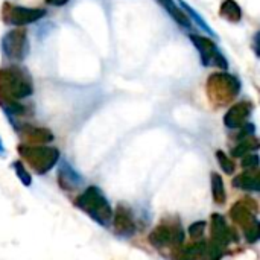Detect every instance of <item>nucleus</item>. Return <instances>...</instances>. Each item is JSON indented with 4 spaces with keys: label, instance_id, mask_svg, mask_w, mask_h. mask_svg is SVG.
Returning <instances> with one entry per match:
<instances>
[{
    "label": "nucleus",
    "instance_id": "nucleus-1",
    "mask_svg": "<svg viewBox=\"0 0 260 260\" xmlns=\"http://www.w3.org/2000/svg\"><path fill=\"white\" fill-rule=\"evenodd\" d=\"M241 90L239 79L227 72L212 73L207 79V94L216 105H224L233 101Z\"/></svg>",
    "mask_w": 260,
    "mask_h": 260
},
{
    "label": "nucleus",
    "instance_id": "nucleus-2",
    "mask_svg": "<svg viewBox=\"0 0 260 260\" xmlns=\"http://www.w3.org/2000/svg\"><path fill=\"white\" fill-rule=\"evenodd\" d=\"M32 93L30 78L17 67L0 69V96L21 99Z\"/></svg>",
    "mask_w": 260,
    "mask_h": 260
},
{
    "label": "nucleus",
    "instance_id": "nucleus-3",
    "mask_svg": "<svg viewBox=\"0 0 260 260\" xmlns=\"http://www.w3.org/2000/svg\"><path fill=\"white\" fill-rule=\"evenodd\" d=\"M76 206L81 207L84 212H87L93 219H96L101 225L111 218V207L107 203L104 193L98 189V187H90L85 190V193H82L78 201Z\"/></svg>",
    "mask_w": 260,
    "mask_h": 260
},
{
    "label": "nucleus",
    "instance_id": "nucleus-4",
    "mask_svg": "<svg viewBox=\"0 0 260 260\" xmlns=\"http://www.w3.org/2000/svg\"><path fill=\"white\" fill-rule=\"evenodd\" d=\"M190 40L195 44L197 50L200 52L201 61H203V64L206 67H212L213 66V67H219L222 70L229 69V62H227L225 56L219 52V49H218L215 41H212L207 37L195 35V34L190 35Z\"/></svg>",
    "mask_w": 260,
    "mask_h": 260
},
{
    "label": "nucleus",
    "instance_id": "nucleus-5",
    "mask_svg": "<svg viewBox=\"0 0 260 260\" xmlns=\"http://www.w3.org/2000/svg\"><path fill=\"white\" fill-rule=\"evenodd\" d=\"M2 49L9 59L23 61L29 52L27 32L23 27H17L9 30L2 40Z\"/></svg>",
    "mask_w": 260,
    "mask_h": 260
},
{
    "label": "nucleus",
    "instance_id": "nucleus-6",
    "mask_svg": "<svg viewBox=\"0 0 260 260\" xmlns=\"http://www.w3.org/2000/svg\"><path fill=\"white\" fill-rule=\"evenodd\" d=\"M46 15L44 9L40 8H23V6H14L11 3L3 5L2 11V18L8 24H17V26H24L29 23H35L40 18Z\"/></svg>",
    "mask_w": 260,
    "mask_h": 260
},
{
    "label": "nucleus",
    "instance_id": "nucleus-7",
    "mask_svg": "<svg viewBox=\"0 0 260 260\" xmlns=\"http://www.w3.org/2000/svg\"><path fill=\"white\" fill-rule=\"evenodd\" d=\"M20 152L24 157H30L34 161V166L37 168V165L41 161V166L38 168V172H47L58 160L59 154L56 149L52 148H26V146H20Z\"/></svg>",
    "mask_w": 260,
    "mask_h": 260
},
{
    "label": "nucleus",
    "instance_id": "nucleus-8",
    "mask_svg": "<svg viewBox=\"0 0 260 260\" xmlns=\"http://www.w3.org/2000/svg\"><path fill=\"white\" fill-rule=\"evenodd\" d=\"M250 113H251V104L247 101L239 102L229 110V113L224 117V122L229 128H239L241 125L245 123Z\"/></svg>",
    "mask_w": 260,
    "mask_h": 260
},
{
    "label": "nucleus",
    "instance_id": "nucleus-9",
    "mask_svg": "<svg viewBox=\"0 0 260 260\" xmlns=\"http://www.w3.org/2000/svg\"><path fill=\"white\" fill-rule=\"evenodd\" d=\"M219 15L230 21V23H239L242 18V9L238 2L235 0H224L219 8Z\"/></svg>",
    "mask_w": 260,
    "mask_h": 260
},
{
    "label": "nucleus",
    "instance_id": "nucleus-10",
    "mask_svg": "<svg viewBox=\"0 0 260 260\" xmlns=\"http://www.w3.org/2000/svg\"><path fill=\"white\" fill-rule=\"evenodd\" d=\"M157 2L169 12V15H171L178 24H181V26H184V27H189V26H190V20H189L187 14H184V11H181V9L175 5L174 0H157Z\"/></svg>",
    "mask_w": 260,
    "mask_h": 260
},
{
    "label": "nucleus",
    "instance_id": "nucleus-11",
    "mask_svg": "<svg viewBox=\"0 0 260 260\" xmlns=\"http://www.w3.org/2000/svg\"><path fill=\"white\" fill-rule=\"evenodd\" d=\"M172 239L175 241V236H174L172 232H171L168 227H165V225H160L158 229H155L154 233L149 236V242H151L152 245H155L157 248H160V247H163V245H168Z\"/></svg>",
    "mask_w": 260,
    "mask_h": 260
},
{
    "label": "nucleus",
    "instance_id": "nucleus-12",
    "mask_svg": "<svg viewBox=\"0 0 260 260\" xmlns=\"http://www.w3.org/2000/svg\"><path fill=\"white\" fill-rule=\"evenodd\" d=\"M114 225H116V229H117L119 233L126 235V236L133 235L134 230H136V229H134V224H133V221H131V218H129L126 213H123L122 209H119L117 213H116Z\"/></svg>",
    "mask_w": 260,
    "mask_h": 260
},
{
    "label": "nucleus",
    "instance_id": "nucleus-13",
    "mask_svg": "<svg viewBox=\"0 0 260 260\" xmlns=\"http://www.w3.org/2000/svg\"><path fill=\"white\" fill-rule=\"evenodd\" d=\"M212 192H213V198L218 204H222L225 201L224 181L218 174H212Z\"/></svg>",
    "mask_w": 260,
    "mask_h": 260
},
{
    "label": "nucleus",
    "instance_id": "nucleus-14",
    "mask_svg": "<svg viewBox=\"0 0 260 260\" xmlns=\"http://www.w3.org/2000/svg\"><path fill=\"white\" fill-rule=\"evenodd\" d=\"M233 184L239 189H253V190H259L260 183L257 175H241L238 177Z\"/></svg>",
    "mask_w": 260,
    "mask_h": 260
},
{
    "label": "nucleus",
    "instance_id": "nucleus-15",
    "mask_svg": "<svg viewBox=\"0 0 260 260\" xmlns=\"http://www.w3.org/2000/svg\"><path fill=\"white\" fill-rule=\"evenodd\" d=\"M178 3H180V6H181L184 11H186L184 14H190V15L193 17V20H195V21H197V23H198V24H200V26H201V27H203L206 32H209V34H212V35H215V32H213V30L209 27V24L204 21V18H203V17H200V15L195 12V9H193L190 5H187V3H186V2H183V0H178Z\"/></svg>",
    "mask_w": 260,
    "mask_h": 260
},
{
    "label": "nucleus",
    "instance_id": "nucleus-16",
    "mask_svg": "<svg viewBox=\"0 0 260 260\" xmlns=\"http://www.w3.org/2000/svg\"><path fill=\"white\" fill-rule=\"evenodd\" d=\"M26 136L34 139V140H44V142H49L53 139L50 131L41 129V128H26Z\"/></svg>",
    "mask_w": 260,
    "mask_h": 260
},
{
    "label": "nucleus",
    "instance_id": "nucleus-17",
    "mask_svg": "<svg viewBox=\"0 0 260 260\" xmlns=\"http://www.w3.org/2000/svg\"><path fill=\"white\" fill-rule=\"evenodd\" d=\"M62 172H66V175L64 174H61V177H66V184H72V186H76V184H81L82 183V180H81V177L69 166V165H64L62 166V169H61Z\"/></svg>",
    "mask_w": 260,
    "mask_h": 260
},
{
    "label": "nucleus",
    "instance_id": "nucleus-18",
    "mask_svg": "<svg viewBox=\"0 0 260 260\" xmlns=\"http://www.w3.org/2000/svg\"><path fill=\"white\" fill-rule=\"evenodd\" d=\"M14 169H15V172H17L18 178L21 180V183H23L24 186H29V184L32 183V180H30V175L26 172V169L23 168V165H21L20 161H15V163H14Z\"/></svg>",
    "mask_w": 260,
    "mask_h": 260
},
{
    "label": "nucleus",
    "instance_id": "nucleus-19",
    "mask_svg": "<svg viewBox=\"0 0 260 260\" xmlns=\"http://www.w3.org/2000/svg\"><path fill=\"white\" fill-rule=\"evenodd\" d=\"M216 157H218L219 165H221V168L224 169V172H227V174H233L235 166H233V163L227 158V155H225L222 151H218V152H216Z\"/></svg>",
    "mask_w": 260,
    "mask_h": 260
},
{
    "label": "nucleus",
    "instance_id": "nucleus-20",
    "mask_svg": "<svg viewBox=\"0 0 260 260\" xmlns=\"http://www.w3.org/2000/svg\"><path fill=\"white\" fill-rule=\"evenodd\" d=\"M253 142V139H248V140H245V142H242L239 146H236L235 149H233V155L235 157H241L242 154H245L247 151H250V148H251V143Z\"/></svg>",
    "mask_w": 260,
    "mask_h": 260
},
{
    "label": "nucleus",
    "instance_id": "nucleus-21",
    "mask_svg": "<svg viewBox=\"0 0 260 260\" xmlns=\"http://www.w3.org/2000/svg\"><path fill=\"white\" fill-rule=\"evenodd\" d=\"M204 227H206V224H204V222H195V224H192V225L189 227V233H190V236H193V238L201 236V235H203Z\"/></svg>",
    "mask_w": 260,
    "mask_h": 260
},
{
    "label": "nucleus",
    "instance_id": "nucleus-22",
    "mask_svg": "<svg viewBox=\"0 0 260 260\" xmlns=\"http://www.w3.org/2000/svg\"><path fill=\"white\" fill-rule=\"evenodd\" d=\"M257 163H259L257 155H250L248 158H245V160H244V168H256V166H257Z\"/></svg>",
    "mask_w": 260,
    "mask_h": 260
},
{
    "label": "nucleus",
    "instance_id": "nucleus-23",
    "mask_svg": "<svg viewBox=\"0 0 260 260\" xmlns=\"http://www.w3.org/2000/svg\"><path fill=\"white\" fill-rule=\"evenodd\" d=\"M46 3L52 6H64L66 3H69V0H46Z\"/></svg>",
    "mask_w": 260,
    "mask_h": 260
},
{
    "label": "nucleus",
    "instance_id": "nucleus-24",
    "mask_svg": "<svg viewBox=\"0 0 260 260\" xmlns=\"http://www.w3.org/2000/svg\"><path fill=\"white\" fill-rule=\"evenodd\" d=\"M2 151H3V146H2V142H0V155H2V154H3V152H2Z\"/></svg>",
    "mask_w": 260,
    "mask_h": 260
}]
</instances>
